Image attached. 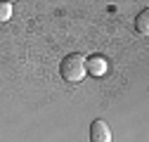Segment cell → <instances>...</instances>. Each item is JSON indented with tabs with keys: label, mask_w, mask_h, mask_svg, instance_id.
Masks as SVG:
<instances>
[{
	"label": "cell",
	"mask_w": 149,
	"mask_h": 142,
	"mask_svg": "<svg viewBox=\"0 0 149 142\" xmlns=\"http://www.w3.org/2000/svg\"><path fill=\"white\" fill-rule=\"evenodd\" d=\"M59 74L64 81L69 83H81L83 76H85V57L78 55V52H71V55H66L59 64Z\"/></svg>",
	"instance_id": "6da1fadb"
},
{
	"label": "cell",
	"mask_w": 149,
	"mask_h": 142,
	"mask_svg": "<svg viewBox=\"0 0 149 142\" xmlns=\"http://www.w3.org/2000/svg\"><path fill=\"white\" fill-rule=\"evenodd\" d=\"M90 142H111V130L104 121H92L90 123Z\"/></svg>",
	"instance_id": "7a4b0ae2"
},
{
	"label": "cell",
	"mask_w": 149,
	"mask_h": 142,
	"mask_svg": "<svg viewBox=\"0 0 149 142\" xmlns=\"http://www.w3.org/2000/svg\"><path fill=\"white\" fill-rule=\"evenodd\" d=\"M85 71H90L92 76L104 74V71H107V59H104V57H100V55H95V57L85 59Z\"/></svg>",
	"instance_id": "3957f363"
},
{
	"label": "cell",
	"mask_w": 149,
	"mask_h": 142,
	"mask_svg": "<svg viewBox=\"0 0 149 142\" xmlns=\"http://www.w3.org/2000/svg\"><path fill=\"white\" fill-rule=\"evenodd\" d=\"M135 29H137L142 36L149 33V10H142V12L137 14V19H135Z\"/></svg>",
	"instance_id": "277c9868"
},
{
	"label": "cell",
	"mask_w": 149,
	"mask_h": 142,
	"mask_svg": "<svg viewBox=\"0 0 149 142\" xmlns=\"http://www.w3.org/2000/svg\"><path fill=\"white\" fill-rule=\"evenodd\" d=\"M12 17V3H7V0H0V24L10 22Z\"/></svg>",
	"instance_id": "5b68a950"
}]
</instances>
